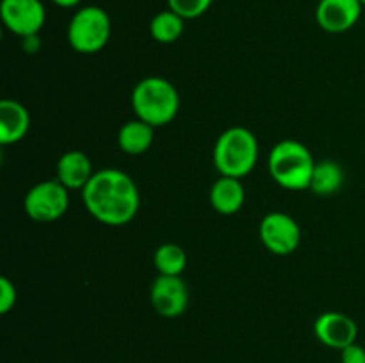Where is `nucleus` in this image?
Listing matches in <instances>:
<instances>
[{"mask_svg": "<svg viewBox=\"0 0 365 363\" xmlns=\"http://www.w3.org/2000/svg\"><path fill=\"white\" fill-rule=\"evenodd\" d=\"M82 201L88 212L107 226H123L135 217L139 210V191L127 173L106 167L93 174L82 189Z\"/></svg>", "mask_w": 365, "mask_h": 363, "instance_id": "nucleus-1", "label": "nucleus"}, {"mask_svg": "<svg viewBox=\"0 0 365 363\" xmlns=\"http://www.w3.org/2000/svg\"><path fill=\"white\" fill-rule=\"evenodd\" d=\"M180 107L177 88L163 77H146L132 91V109L135 117L153 128L164 127L175 120Z\"/></svg>", "mask_w": 365, "mask_h": 363, "instance_id": "nucleus-2", "label": "nucleus"}, {"mask_svg": "<svg viewBox=\"0 0 365 363\" xmlns=\"http://www.w3.org/2000/svg\"><path fill=\"white\" fill-rule=\"evenodd\" d=\"M267 167L280 187L289 191H305L310 189L316 160L305 144L294 139H284L271 149Z\"/></svg>", "mask_w": 365, "mask_h": 363, "instance_id": "nucleus-3", "label": "nucleus"}, {"mask_svg": "<svg viewBox=\"0 0 365 363\" xmlns=\"http://www.w3.org/2000/svg\"><path fill=\"white\" fill-rule=\"evenodd\" d=\"M214 166L221 177L245 178L259 159V141L245 127H232L217 137L214 144Z\"/></svg>", "mask_w": 365, "mask_h": 363, "instance_id": "nucleus-4", "label": "nucleus"}, {"mask_svg": "<svg viewBox=\"0 0 365 363\" xmlns=\"http://www.w3.org/2000/svg\"><path fill=\"white\" fill-rule=\"evenodd\" d=\"M113 23L102 7L86 6L71 16L68 23V43L78 53H96L110 39Z\"/></svg>", "mask_w": 365, "mask_h": 363, "instance_id": "nucleus-5", "label": "nucleus"}, {"mask_svg": "<svg viewBox=\"0 0 365 363\" xmlns=\"http://www.w3.org/2000/svg\"><path fill=\"white\" fill-rule=\"evenodd\" d=\"M70 205L68 189L59 180L39 182L27 191L24 209L31 219L38 223H52L66 214Z\"/></svg>", "mask_w": 365, "mask_h": 363, "instance_id": "nucleus-6", "label": "nucleus"}, {"mask_svg": "<svg viewBox=\"0 0 365 363\" xmlns=\"http://www.w3.org/2000/svg\"><path fill=\"white\" fill-rule=\"evenodd\" d=\"M0 16L7 31L25 39L38 36L46 21V11L41 0H2Z\"/></svg>", "mask_w": 365, "mask_h": 363, "instance_id": "nucleus-7", "label": "nucleus"}, {"mask_svg": "<svg viewBox=\"0 0 365 363\" xmlns=\"http://www.w3.org/2000/svg\"><path fill=\"white\" fill-rule=\"evenodd\" d=\"M260 241L274 255H291L302 242L299 224L289 214L271 212L260 221Z\"/></svg>", "mask_w": 365, "mask_h": 363, "instance_id": "nucleus-8", "label": "nucleus"}, {"mask_svg": "<svg viewBox=\"0 0 365 363\" xmlns=\"http://www.w3.org/2000/svg\"><path fill=\"white\" fill-rule=\"evenodd\" d=\"M153 310L166 319H175L185 313L189 306V288L180 276H159L150 288Z\"/></svg>", "mask_w": 365, "mask_h": 363, "instance_id": "nucleus-9", "label": "nucleus"}, {"mask_svg": "<svg viewBox=\"0 0 365 363\" xmlns=\"http://www.w3.org/2000/svg\"><path fill=\"white\" fill-rule=\"evenodd\" d=\"M314 333L317 340L327 347L342 351L355 344L359 337V326L349 315L341 312H324L314 322Z\"/></svg>", "mask_w": 365, "mask_h": 363, "instance_id": "nucleus-10", "label": "nucleus"}, {"mask_svg": "<svg viewBox=\"0 0 365 363\" xmlns=\"http://www.w3.org/2000/svg\"><path fill=\"white\" fill-rule=\"evenodd\" d=\"M362 9L360 0H319L316 7V20L323 31L341 34L359 23Z\"/></svg>", "mask_w": 365, "mask_h": 363, "instance_id": "nucleus-11", "label": "nucleus"}, {"mask_svg": "<svg viewBox=\"0 0 365 363\" xmlns=\"http://www.w3.org/2000/svg\"><path fill=\"white\" fill-rule=\"evenodd\" d=\"M93 166L84 152L71 149L61 155L57 160V180L68 191H82L93 178Z\"/></svg>", "mask_w": 365, "mask_h": 363, "instance_id": "nucleus-12", "label": "nucleus"}, {"mask_svg": "<svg viewBox=\"0 0 365 363\" xmlns=\"http://www.w3.org/2000/svg\"><path fill=\"white\" fill-rule=\"evenodd\" d=\"M31 128V116L29 110L14 100H2L0 102V142L4 146L14 144L27 135Z\"/></svg>", "mask_w": 365, "mask_h": 363, "instance_id": "nucleus-13", "label": "nucleus"}, {"mask_svg": "<svg viewBox=\"0 0 365 363\" xmlns=\"http://www.w3.org/2000/svg\"><path fill=\"white\" fill-rule=\"evenodd\" d=\"M246 199L245 185L239 178L220 177L210 187V205L223 216H234L242 209Z\"/></svg>", "mask_w": 365, "mask_h": 363, "instance_id": "nucleus-14", "label": "nucleus"}, {"mask_svg": "<svg viewBox=\"0 0 365 363\" xmlns=\"http://www.w3.org/2000/svg\"><path fill=\"white\" fill-rule=\"evenodd\" d=\"M155 135V128L152 125L145 123L143 120L127 121L118 132V144L121 152L127 155H143L150 149Z\"/></svg>", "mask_w": 365, "mask_h": 363, "instance_id": "nucleus-15", "label": "nucleus"}, {"mask_svg": "<svg viewBox=\"0 0 365 363\" xmlns=\"http://www.w3.org/2000/svg\"><path fill=\"white\" fill-rule=\"evenodd\" d=\"M344 169L335 160H321L314 167L312 180H310V191L317 196H331L344 184Z\"/></svg>", "mask_w": 365, "mask_h": 363, "instance_id": "nucleus-16", "label": "nucleus"}, {"mask_svg": "<svg viewBox=\"0 0 365 363\" xmlns=\"http://www.w3.org/2000/svg\"><path fill=\"white\" fill-rule=\"evenodd\" d=\"M185 20L177 14L175 11L166 9L157 13L150 21V36L155 39L157 43L163 45H170L175 43L182 34H184Z\"/></svg>", "mask_w": 365, "mask_h": 363, "instance_id": "nucleus-17", "label": "nucleus"}, {"mask_svg": "<svg viewBox=\"0 0 365 363\" xmlns=\"http://www.w3.org/2000/svg\"><path fill=\"white\" fill-rule=\"evenodd\" d=\"M153 263L163 276H182L187 265V255L182 246L166 242L160 244L153 253Z\"/></svg>", "mask_w": 365, "mask_h": 363, "instance_id": "nucleus-18", "label": "nucleus"}, {"mask_svg": "<svg viewBox=\"0 0 365 363\" xmlns=\"http://www.w3.org/2000/svg\"><path fill=\"white\" fill-rule=\"evenodd\" d=\"M214 0H168V9L180 14L184 20H195L205 14Z\"/></svg>", "mask_w": 365, "mask_h": 363, "instance_id": "nucleus-19", "label": "nucleus"}, {"mask_svg": "<svg viewBox=\"0 0 365 363\" xmlns=\"http://www.w3.org/2000/svg\"><path fill=\"white\" fill-rule=\"evenodd\" d=\"M18 292L9 278H0V313H9L16 305Z\"/></svg>", "mask_w": 365, "mask_h": 363, "instance_id": "nucleus-20", "label": "nucleus"}, {"mask_svg": "<svg viewBox=\"0 0 365 363\" xmlns=\"http://www.w3.org/2000/svg\"><path fill=\"white\" fill-rule=\"evenodd\" d=\"M342 363H365V347L360 344H351L341 351Z\"/></svg>", "mask_w": 365, "mask_h": 363, "instance_id": "nucleus-21", "label": "nucleus"}, {"mask_svg": "<svg viewBox=\"0 0 365 363\" xmlns=\"http://www.w3.org/2000/svg\"><path fill=\"white\" fill-rule=\"evenodd\" d=\"M52 2L56 4V6L64 7V9H70V7L78 6V4H81L82 0H52Z\"/></svg>", "mask_w": 365, "mask_h": 363, "instance_id": "nucleus-22", "label": "nucleus"}, {"mask_svg": "<svg viewBox=\"0 0 365 363\" xmlns=\"http://www.w3.org/2000/svg\"><path fill=\"white\" fill-rule=\"evenodd\" d=\"M360 4H362V6L365 7V0H360Z\"/></svg>", "mask_w": 365, "mask_h": 363, "instance_id": "nucleus-23", "label": "nucleus"}]
</instances>
